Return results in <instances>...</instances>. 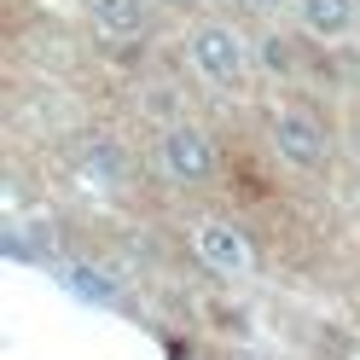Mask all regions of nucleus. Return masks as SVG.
Listing matches in <instances>:
<instances>
[{
    "instance_id": "obj_10",
    "label": "nucleus",
    "mask_w": 360,
    "mask_h": 360,
    "mask_svg": "<svg viewBox=\"0 0 360 360\" xmlns=\"http://www.w3.org/2000/svg\"><path fill=\"white\" fill-rule=\"evenodd\" d=\"M169 6H186V0H169Z\"/></svg>"
},
{
    "instance_id": "obj_5",
    "label": "nucleus",
    "mask_w": 360,
    "mask_h": 360,
    "mask_svg": "<svg viewBox=\"0 0 360 360\" xmlns=\"http://www.w3.org/2000/svg\"><path fill=\"white\" fill-rule=\"evenodd\" d=\"M76 180H82V186H94V192H117L122 180H128L122 146L110 140V134H87L82 151H76Z\"/></svg>"
},
{
    "instance_id": "obj_9",
    "label": "nucleus",
    "mask_w": 360,
    "mask_h": 360,
    "mask_svg": "<svg viewBox=\"0 0 360 360\" xmlns=\"http://www.w3.org/2000/svg\"><path fill=\"white\" fill-rule=\"evenodd\" d=\"M250 6H274V0H250Z\"/></svg>"
},
{
    "instance_id": "obj_2",
    "label": "nucleus",
    "mask_w": 360,
    "mask_h": 360,
    "mask_svg": "<svg viewBox=\"0 0 360 360\" xmlns=\"http://www.w3.org/2000/svg\"><path fill=\"white\" fill-rule=\"evenodd\" d=\"M198 256H204L215 274H227V279H250L256 274V250H250V238H244L238 221H198Z\"/></svg>"
},
{
    "instance_id": "obj_4",
    "label": "nucleus",
    "mask_w": 360,
    "mask_h": 360,
    "mask_svg": "<svg viewBox=\"0 0 360 360\" xmlns=\"http://www.w3.org/2000/svg\"><path fill=\"white\" fill-rule=\"evenodd\" d=\"M274 146L290 169H320L326 163V128L308 110H279L274 117Z\"/></svg>"
},
{
    "instance_id": "obj_3",
    "label": "nucleus",
    "mask_w": 360,
    "mask_h": 360,
    "mask_svg": "<svg viewBox=\"0 0 360 360\" xmlns=\"http://www.w3.org/2000/svg\"><path fill=\"white\" fill-rule=\"evenodd\" d=\"M210 169H215L210 140H204L192 122H174V128L163 134V174L180 180V186H198V180H210Z\"/></svg>"
},
{
    "instance_id": "obj_8",
    "label": "nucleus",
    "mask_w": 360,
    "mask_h": 360,
    "mask_svg": "<svg viewBox=\"0 0 360 360\" xmlns=\"http://www.w3.org/2000/svg\"><path fill=\"white\" fill-rule=\"evenodd\" d=\"M64 279H70V290H82V297H94V302H110V285L94 274V267H64Z\"/></svg>"
},
{
    "instance_id": "obj_1",
    "label": "nucleus",
    "mask_w": 360,
    "mask_h": 360,
    "mask_svg": "<svg viewBox=\"0 0 360 360\" xmlns=\"http://www.w3.org/2000/svg\"><path fill=\"white\" fill-rule=\"evenodd\" d=\"M192 64H198V76L215 82V87H238L244 70H250V64H244V41L227 24H198L192 30Z\"/></svg>"
},
{
    "instance_id": "obj_7",
    "label": "nucleus",
    "mask_w": 360,
    "mask_h": 360,
    "mask_svg": "<svg viewBox=\"0 0 360 360\" xmlns=\"http://www.w3.org/2000/svg\"><path fill=\"white\" fill-rule=\"evenodd\" d=\"M354 24V0H302V30L320 35V41H337Z\"/></svg>"
},
{
    "instance_id": "obj_6",
    "label": "nucleus",
    "mask_w": 360,
    "mask_h": 360,
    "mask_svg": "<svg viewBox=\"0 0 360 360\" xmlns=\"http://www.w3.org/2000/svg\"><path fill=\"white\" fill-rule=\"evenodd\" d=\"M87 12H94V30L117 35V41L146 30V0H87Z\"/></svg>"
},
{
    "instance_id": "obj_11",
    "label": "nucleus",
    "mask_w": 360,
    "mask_h": 360,
    "mask_svg": "<svg viewBox=\"0 0 360 360\" xmlns=\"http://www.w3.org/2000/svg\"><path fill=\"white\" fill-rule=\"evenodd\" d=\"M354 151H360V134H354Z\"/></svg>"
}]
</instances>
